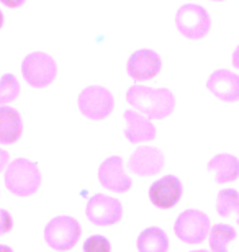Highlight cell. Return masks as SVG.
<instances>
[{
    "label": "cell",
    "instance_id": "8fae6325",
    "mask_svg": "<svg viewBox=\"0 0 239 252\" xmlns=\"http://www.w3.org/2000/svg\"><path fill=\"white\" fill-rule=\"evenodd\" d=\"M164 167V154L152 146H141L131 154L128 169L141 177H151L159 174Z\"/></svg>",
    "mask_w": 239,
    "mask_h": 252
},
{
    "label": "cell",
    "instance_id": "603a6c76",
    "mask_svg": "<svg viewBox=\"0 0 239 252\" xmlns=\"http://www.w3.org/2000/svg\"><path fill=\"white\" fill-rule=\"evenodd\" d=\"M8 160H10V156L7 151H3L2 148H0V172H2L3 169H7L8 167Z\"/></svg>",
    "mask_w": 239,
    "mask_h": 252
},
{
    "label": "cell",
    "instance_id": "d6986e66",
    "mask_svg": "<svg viewBox=\"0 0 239 252\" xmlns=\"http://www.w3.org/2000/svg\"><path fill=\"white\" fill-rule=\"evenodd\" d=\"M236 238V229L230 224H215L210 229L211 252H228V244Z\"/></svg>",
    "mask_w": 239,
    "mask_h": 252
},
{
    "label": "cell",
    "instance_id": "3957f363",
    "mask_svg": "<svg viewBox=\"0 0 239 252\" xmlns=\"http://www.w3.org/2000/svg\"><path fill=\"white\" fill-rule=\"evenodd\" d=\"M82 233L80 223L72 216H56L44 228V241L51 249L64 252L72 249Z\"/></svg>",
    "mask_w": 239,
    "mask_h": 252
},
{
    "label": "cell",
    "instance_id": "e0dca14e",
    "mask_svg": "<svg viewBox=\"0 0 239 252\" xmlns=\"http://www.w3.org/2000/svg\"><path fill=\"white\" fill-rule=\"evenodd\" d=\"M167 249H169V239L159 228H147L138 236L139 252H167Z\"/></svg>",
    "mask_w": 239,
    "mask_h": 252
},
{
    "label": "cell",
    "instance_id": "8992f818",
    "mask_svg": "<svg viewBox=\"0 0 239 252\" xmlns=\"http://www.w3.org/2000/svg\"><path fill=\"white\" fill-rule=\"evenodd\" d=\"M177 30L189 39H200L210 32V15L202 5L185 3L175 15Z\"/></svg>",
    "mask_w": 239,
    "mask_h": 252
},
{
    "label": "cell",
    "instance_id": "9c48e42d",
    "mask_svg": "<svg viewBox=\"0 0 239 252\" xmlns=\"http://www.w3.org/2000/svg\"><path fill=\"white\" fill-rule=\"evenodd\" d=\"M161 56L152 49H139V51L133 53L128 59V64H126L128 75L136 82L154 79L161 72Z\"/></svg>",
    "mask_w": 239,
    "mask_h": 252
},
{
    "label": "cell",
    "instance_id": "9a60e30c",
    "mask_svg": "<svg viewBox=\"0 0 239 252\" xmlns=\"http://www.w3.org/2000/svg\"><path fill=\"white\" fill-rule=\"evenodd\" d=\"M23 122L12 107H0V144H13L22 136Z\"/></svg>",
    "mask_w": 239,
    "mask_h": 252
},
{
    "label": "cell",
    "instance_id": "ac0fdd59",
    "mask_svg": "<svg viewBox=\"0 0 239 252\" xmlns=\"http://www.w3.org/2000/svg\"><path fill=\"white\" fill-rule=\"evenodd\" d=\"M216 211L223 218H233L239 224V193L235 189L221 190L216 196Z\"/></svg>",
    "mask_w": 239,
    "mask_h": 252
},
{
    "label": "cell",
    "instance_id": "2e32d148",
    "mask_svg": "<svg viewBox=\"0 0 239 252\" xmlns=\"http://www.w3.org/2000/svg\"><path fill=\"white\" fill-rule=\"evenodd\" d=\"M208 170L215 172L218 184L233 182L239 177V159L233 154H216L208 162Z\"/></svg>",
    "mask_w": 239,
    "mask_h": 252
},
{
    "label": "cell",
    "instance_id": "30bf717a",
    "mask_svg": "<svg viewBox=\"0 0 239 252\" xmlns=\"http://www.w3.org/2000/svg\"><path fill=\"white\" fill-rule=\"evenodd\" d=\"M99 180L102 187L115 193H125L131 189V179L126 175L123 159L118 156H111L102 162L99 169Z\"/></svg>",
    "mask_w": 239,
    "mask_h": 252
},
{
    "label": "cell",
    "instance_id": "4fadbf2b",
    "mask_svg": "<svg viewBox=\"0 0 239 252\" xmlns=\"http://www.w3.org/2000/svg\"><path fill=\"white\" fill-rule=\"evenodd\" d=\"M208 90L223 102H236L239 100V75L231 70H215L206 82Z\"/></svg>",
    "mask_w": 239,
    "mask_h": 252
},
{
    "label": "cell",
    "instance_id": "7402d4cb",
    "mask_svg": "<svg viewBox=\"0 0 239 252\" xmlns=\"http://www.w3.org/2000/svg\"><path fill=\"white\" fill-rule=\"evenodd\" d=\"M12 226H13L12 216H10V213H8L7 210H2V208H0V236L10 233Z\"/></svg>",
    "mask_w": 239,
    "mask_h": 252
},
{
    "label": "cell",
    "instance_id": "5b68a950",
    "mask_svg": "<svg viewBox=\"0 0 239 252\" xmlns=\"http://www.w3.org/2000/svg\"><path fill=\"white\" fill-rule=\"evenodd\" d=\"M210 218L200 210L182 211L174 224L175 236L187 244H200L210 234Z\"/></svg>",
    "mask_w": 239,
    "mask_h": 252
},
{
    "label": "cell",
    "instance_id": "d4e9b609",
    "mask_svg": "<svg viewBox=\"0 0 239 252\" xmlns=\"http://www.w3.org/2000/svg\"><path fill=\"white\" fill-rule=\"evenodd\" d=\"M233 65H235L236 69H239V46L235 49V53H233Z\"/></svg>",
    "mask_w": 239,
    "mask_h": 252
},
{
    "label": "cell",
    "instance_id": "ffe728a7",
    "mask_svg": "<svg viewBox=\"0 0 239 252\" xmlns=\"http://www.w3.org/2000/svg\"><path fill=\"white\" fill-rule=\"evenodd\" d=\"M20 95V82L12 74H5L0 77V107L13 102Z\"/></svg>",
    "mask_w": 239,
    "mask_h": 252
},
{
    "label": "cell",
    "instance_id": "44dd1931",
    "mask_svg": "<svg viewBox=\"0 0 239 252\" xmlns=\"http://www.w3.org/2000/svg\"><path fill=\"white\" fill-rule=\"evenodd\" d=\"M111 244L103 236H90L84 243V252H110Z\"/></svg>",
    "mask_w": 239,
    "mask_h": 252
},
{
    "label": "cell",
    "instance_id": "484cf974",
    "mask_svg": "<svg viewBox=\"0 0 239 252\" xmlns=\"http://www.w3.org/2000/svg\"><path fill=\"white\" fill-rule=\"evenodd\" d=\"M0 252H13V251H12V248H8V246L0 244Z\"/></svg>",
    "mask_w": 239,
    "mask_h": 252
},
{
    "label": "cell",
    "instance_id": "7c38bea8",
    "mask_svg": "<svg viewBox=\"0 0 239 252\" xmlns=\"http://www.w3.org/2000/svg\"><path fill=\"white\" fill-rule=\"evenodd\" d=\"M182 191V182L175 175H166L159 180H156L149 189V198L152 205L162 210H169L179 203Z\"/></svg>",
    "mask_w": 239,
    "mask_h": 252
},
{
    "label": "cell",
    "instance_id": "7a4b0ae2",
    "mask_svg": "<svg viewBox=\"0 0 239 252\" xmlns=\"http://www.w3.org/2000/svg\"><path fill=\"white\" fill-rule=\"evenodd\" d=\"M5 185L10 193L18 196H30L41 185V172L38 165L28 159H15L5 170Z\"/></svg>",
    "mask_w": 239,
    "mask_h": 252
},
{
    "label": "cell",
    "instance_id": "52a82bcc",
    "mask_svg": "<svg viewBox=\"0 0 239 252\" xmlns=\"http://www.w3.org/2000/svg\"><path fill=\"white\" fill-rule=\"evenodd\" d=\"M79 110L89 120H103L113 112V95L100 85H90L84 89L77 100Z\"/></svg>",
    "mask_w": 239,
    "mask_h": 252
},
{
    "label": "cell",
    "instance_id": "cb8c5ba5",
    "mask_svg": "<svg viewBox=\"0 0 239 252\" xmlns=\"http://www.w3.org/2000/svg\"><path fill=\"white\" fill-rule=\"evenodd\" d=\"M5 7H8V8H17V7H22V5L27 2V0H0Z\"/></svg>",
    "mask_w": 239,
    "mask_h": 252
},
{
    "label": "cell",
    "instance_id": "4316f807",
    "mask_svg": "<svg viewBox=\"0 0 239 252\" xmlns=\"http://www.w3.org/2000/svg\"><path fill=\"white\" fill-rule=\"evenodd\" d=\"M3 20H5V18H3V13H2V12H0V28H2V27H3Z\"/></svg>",
    "mask_w": 239,
    "mask_h": 252
},
{
    "label": "cell",
    "instance_id": "f1b7e54d",
    "mask_svg": "<svg viewBox=\"0 0 239 252\" xmlns=\"http://www.w3.org/2000/svg\"><path fill=\"white\" fill-rule=\"evenodd\" d=\"M213 2H221V0H213Z\"/></svg>",
    "mask_w": 239,
    "mask_h": 252
},
{
    "label": "cell",
    "instance_id": "5bb4252c",
    "mask_svg": "<svg viewBox=\"0 0 239 252\" xmlns=\"http://www.w3.org/2000/svg\"><path fill=\"white\" fill-rule=\"evenodd\" d=\"M125 120H126V129L125 136L130 143H146V141H152L156 138V128L151 123L149 118H146L144 115L135 110H128L125 112Z\"/></svg>",
    "mask_w": 239,
    "mask_h": 252
},
{
    "label": "cell",
    "instance_id": "6da1fadb",
    "mask_svg": "<svg viewBox=\"0 0 239 252\" xmlns=\"http://www.w3.org/2000/svg\"><path fill=\"white\" fill-rule=\"evenodd\" d=\"M126 102L149 120H162L174 112L175 97L169 89L133 85L126 92Z\"/></svg>",
    "mask_w": 239,
    "mask_h": 252
},
{
    "label": "cell",
    "instance_id": "277c9868",
    "mask_svg": "<svg viewBox=\"0 0 239 252\" xmlns=\"http://www.w3.org/2000/svg\"><path fill=\"white\" fill-rule=\"evenodd\" d=\"M22 74L23 79L27 80L28 85L34 89H43L56 79L58 74V65L56 61L46 53L36 51L28 54L23 59L22 64Z\"/></svg>",
    "mask_w": 239,
    "mask_h": 252
},
{
    "label": "cell",
    "instance_id": "ba28073f",
    "mask_svg": "<svg viewBox=\"0 0 239 252\" xmlns=\"http://www.w3.org/2000/svg\"><path fill=\"white\" fill-rule=\"evenodd\" d=\"M85 215L90 223L97 226L116 224L123 216V206L116 198L103 193H97L89 200Z\"/></svg>",
    "mask_w": 239,
    "mask_h": 252
},
{
    "label": "cell",
    "instance_id": "83f0119b",
    "mask_svg": "<svg viewBox=\"0 0 239 252\" xmlns=\"http://www.w3.org/2000/svg\"><path fill=\"white\" fill-rule=\"evenodd\" d=\"M192 252H208V251H203V249H198V251H192Z\"/></svg>",
    "mask_w": 239,
    "mask_h": 252
}]
</instances>
